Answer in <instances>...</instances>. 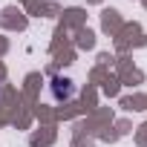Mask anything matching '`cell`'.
I'll use <instances>...</instances> for the list:
<instances>
[{
	"mask_svg": "<svg viewBox=\"0 0 147 147\" xmlns=\"http://www.w3.org/2000/svg\"><path fill=\"white\" fill-rule=\"evenodd\" d=\"M0 101H3V87H0Z\"/></svg>",
	"mask_w": 147,
	"mask_h": 147,
	"instance_id": "obj_2",
	"label": "cell"
},
{
	"mask_svg": "<svg viewBox=\"0 0 147 147\" xmlns=\"http://www.w3.org/2000/svg\"><path fill=\"white\" fill-rule=\"evenodd\" d=\"M49 92H52L55 101H72L78 90H75V81H72V78H66V75H55V78L49 81Z\"/></svg>",
	"mask_w": 147,
	"mask_h": 147,
	"instance_id": "obj_1",
	"label": "cell"
}]
</instances>
